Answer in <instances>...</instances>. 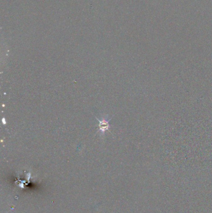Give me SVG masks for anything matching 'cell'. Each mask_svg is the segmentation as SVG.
Returning a JSON list of instances; mask_svg holds the SVG:
<instances>
[{"label": "cell", "mask_w": 212, "mask_h": 213, "mask_svg": "<svg viewBox=\"0 0 212 213\" xmlns=\"http://www.w3.org/2000/svg\"><path fill=\"white\" fill-rule=\"evenodd\" d=\"M97 121H98V133H100V135H104L106 132H108L110 130V121H111V119H109L108 117L103 118L101 120L98 119L96 117Z\"/></svg>", "instance_id": "cell-1"}]
</instances>
